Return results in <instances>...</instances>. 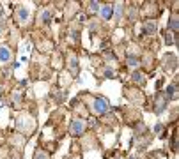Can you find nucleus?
Listing matches in <instances>:
<instances>
[{"mask_svg": "<svg viewBox=\"0 0 179 159\" xmlns=\"http://www.w3.org/2000/svg\"><path fill=\"white\" fill-rule=\"evenodd\" d=\"M94 112H96V113H107V112H110V104L107 103L105 97L94 99Z\"/></svg>", "mask_w": 179, "mask_h": 159, "instance_id": "obj_1", "label": "nucleus"}, {"mask_svg": "<svg viewBox=\"0 0 179 159\" xmlns=\"http://www.w3.org/2000/svg\"><path fill=\"white\" fill-rule=\"evenodd\" d=\"M83 131H85V124H83L80 119L71 120V133H73V135H82Z\"/></svg>", "mask_w": 179, "mask_h": 159, "instance_id": "obj_2", "label": "nucleus"}, {"mask_svg": "<svg viewBox=\"0 0 179 159\" xmlns=\"http://www.w3.org/2000/svg\"><path fill=\"white\" fill-rule=\"evenodd\" d=\"M144 30H146V34H154L156 32V23L154 21H146L144 23Z\"/></svg>", "mask_w": 179, "mask_h": 159, "instance_id": "obj_3", "label": "nucleus"}, {"mask_svg": "<svg viewBox=\"0 0 179 159\" xmlns=\"http://www.w3.org/2000/svg\"><path fill=\"white\" fill-rule=\"evenodd\" d=\"M11 58V51L5 48V46H0V60L2 62H7Z\"/></svg>", "mask_w": 179, "mask_h": 159, "instance_id": "obj_4", "label": "nucleus"}, {"mask_svg": "<svg viewBox=\"0 0 179 159\" xmlns=\"http://www.w3.org/2000/svg\"><path fill=\"white\" fill-rule=\"evenodd\" d=\"M112 11H114V7H112V5H107V7H103V11H101L103 18H105V19H108V18L112 16Z\"/></svg>", "mask_w": 179, "mask_h": 159, "instance_id": "obj_5", "label": "nucleus"}, {"mask_svg": "<svg viewBox=\"0 0 179 159\" xmlns=\"http://www.w3.org/2000/svg\"><path fill=\"white\" fill-rule=\"evenodd\" d=\"M18 16H20L21 21H25V19L28 18V11H27L25 7H20V9H18Z\"/></svg>", "mask_w": 179, "mask_h": 159, "instance_id": "obj_6", "label": "nucleus"}, {"mask_svg": "<svg viewBox=\"0 0 179 159\" xmlns=\"http://www.w3.org/2000/svg\"><path fill=\"white\" fill-rule=\"evenodd\" d=\"M41 19H43L44 23H50V21H51V12H50V11H43V12H41Z\"/></svg>", "mask_w": 179, "mask_h": 159, "instance_id": "obj_7", "label": "nucleus"}, {"mask_svg": "<svg viewBox=\"0 0 179 159\" xmlns=\"http://www.w3.org/2000/svg\"><path fill=\"white\" fill-rule=\"evenodd\" d=\"M169 27L174 30V32H178V28H179V21H178V18H170V21H169Z\"/></svg>", "mask_w": 179, "mask_h": 159, "instance_id": "obj_8", "label": "nucleus"}, {"mask_svg": "<svg viewBox=\"0 0 179 159\" xmlns=\"http://www.w3.org/2000/svg\"><path fill=\"white\" fill-rule=\"evenodd\" d=\"M128 64H130L131 67H137V65L140 64V60H138L137 57H133V55H130V57H128Z\"/></svg>", "mask_w": 179, "mask_h": 159, "instance_id": "obj_9", "label": "nucleus"}, {"mask_svg": "<svg viewBox=\"0 0 179 159\" xmlns=\"http://www.w3.org/2000/svg\"><path fill=\"white\" fill-rule=\"evenodd\" d=\"M165 106H167V99H160V101H158V106H156V113L163 112V110H165Z\"/></svg>", "mask_w": 179, "mask_h": 159, "instance_id": "obj_10", "label": "nucleus"}, {"mask_svg": "<svg viewBox=\"0 0 179 159\" xmlns=\"http://www.w3.org/2000/svg\"><path fill=\"white\" fill-rule=\"evenodd\" d=\"M133 80H135L137 83H144V81H146V78H144L142 73H133Z\"/></svg>", "mask_w": 179, "mask_h": 159, "instance_id": "obj_11", "label": "nucleus"}, {"mask_svg": "<svg viewBox=\"0 0 179 159\" xmlns=\"http://www.w3.org/2000/svg\"><path fill=\"white\" fill-rule=\"evenodd\" d=\"M121 14H122V4H117V5H115V14H114V18L119 19Z\"/></svg>", "mask_w": 179, "mask_h": 159, "instance_id": "obj_12", "label": "nucleus"}, {"mask_svg": "<svg viewBox=\"0 0 179 159\" xmlns=\"http://www.w3.org/2000/svg\"><path fill=\"white\" fill-rule=\"evenodd\" d=\"M89 7H91V11H94V12H96V11H99V2H96V0H92Z\"/></svg>", "mask_w": 179, "mask_h": 159, "instance_id": "obj_13", "label": "nucleus"}, {"mask_svg": "<svg viewBox=\"0 0 179 159\" xmlns=\"http://www.w3.org/2000/svg\"><path fill=\"white\" fill-rule=\"evenodd\" d=\"M176 94V87H167V97H174Z\"/></svg>", "mask_w": 179, "mask_h": 159, "instance_id": "obj_14", "label": "nucleus"}, {"mask_svg": "<svg viewBox=\"0 0 179 159\" xmlns=\"http://www.w3.org/2000/svg\"><path fill=\"white\" fill-rule=\"evenodd\" d=\"M165 41H167V44H169V46H170V44H172V42H174V37H172V35H170V34H165Z\"/></svg>", "mask_w": 179, "mask_h": 159, "instance_id": "obj_15", "label": "nucleus"}, {"mask_svg": "<svg viewBox=\"0 0 179 159\" xmlns=\"http://www.w3.org/2000/svg\"><path fill=\"white\" fill-rule=\"evenodd\" d=\"M105 76H107V78H114V73H112V69H107V71H105Z\"/></svg>", "mask_w": 179, "mask_h": 159, "instance_id": "obj_16", "label": "nucleus"}, {"mask_svg": "<svg viewBox=\"0 0 179 159\" xmlns=\"http://www.w3.org/2000/svg\"><path fill=\"white\" fill-rule=\"evenodd\" d=\"M36 159H48V156H46V154H41V152H39V154L36 156Z\"/></svg>", "mask_w": 179, "mask_h": 159, "instance_id": "obj_17", "label": "nucleus"}, {"mask_svg": "<svg viewBox=\"0 0 179 159\" xmlns=\"http://www.w3.org/2000/svg\"><path fill=\"white\" fill-rule=\"evenodd\" d=\"M130 159H137V158H130Z\"/></svg>", "mask_w": 179, "mask_h": 159, "instance_id": "obj_18", "label": "nucleus"}]
</instances>
